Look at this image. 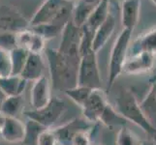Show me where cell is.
I'll use <instances>...</instances> for the list:
<instances>
[{
    "label": "cell",
    "mask_w": 156,
    "mask_h": 145,
    "mask_svg": "<svg viewBox=\"0 0 156 145\" xmlns=\"http://www.w3.org/2000/svg\"><path fill=\"white\" fill-rule=\"evenodd\" d=\"M47 58L52 86L57 91L71 89L78 85V70L57 50L48 48Z\"/></svg>",
    "instance_id": "1"
},
{
    "label": "cell",
    "mask_w": 156,
    "mask_h": 145,
    "mask_svg": "<svg viewBox=\"0 0 156 145\" xmlns=\"http://www.w3.org/2000/svg\"><path fill=\"white\" fill-rule=\"evenodd\" d=\"M115 109L123 118L142 128L149 136H156V127L147 119L136 96L130 90L123 89L119 91L115 98Z\"/></svg>",
    "instance_id": "2"
},
{
    "label": "cell",
    "mask_w": 156,
    "mask_h": 145,
    "mask_svg": "<svg viewBox=\"0 0 156 145\" xmlns=\"http://www.w3.org/2000/svg\"><path fill=\"white\" fill-rule=\"evenodd\" d=\"M131 35L132 30L123 29L112 46L110 57L109 76H108V91L112 88L116 78L122 73L123 66H124L127 58L128 47Z\"/></svg>",
    "instance_id": "3"
},
{
    "label": "cell",
    "mask_w": 156,
    "mask_h": 145,
    "mask_svg": "<svg viewBox=\"0 0 156 145\" xmlns=\"http://www.w3.org/2000/svg\"><path fill=\"white\" fill-rule=\"evenodd\" d=\"M78 85L91 89L101 88V76L97 57L93 50L80 56L78 70Z\"/></svg>",
    "instance_id": "4"
},
{
    "label": "cell",
    "mask_w": 156,
    "mask_h": 145,
    "mask_svg": "<svg viewBox=\"0 0 156 145\" xmlns=\"http://www.w3.org/2000/svg\"><path fill=\"white\" fill-rule=\"evenodd\" d=\"M62 39L57 50L75 66L79 67L80 42V27L76 26L72 20H69L62 30Z\"/></svg>",
    "instance_id": "5"
},
{
    "label": "cell",
    "mask_w": 156,
    "mask_h": 145,
    "mask_svg": "<svg viewBox=\"0 0 156 145\" xmlns=\"http://www.w3.org/2000/svg\"><path fill=\"white\" fill-rule=\"evenodd\" d=\"M65 110L66 105L64 101L60 100L58 97H51L49 104L44 107L40 109L25 110L24 114L28 119L34 120L47 129H50L57 122Z\"/></svg>",
    "instance_id": "6"
},
{
    "label": "cell",
    "mask_w": 156,
    "mask_h": 145,
    "mask_svg": "<svg viewBox=\"0 0 156 145\" xmlns=\"http://www.w3.org/2000/svg\"><path fill=\"white\" fill-rule=\"evenodd\" d=\"M93 124L87 119L76 118L63 126H60L52 130L55 135L57 142L61 145H72L73 139L80 132H89Z\"/></svg>",
    "instance_id": "7"
},
{
    "label": "cell",
    "mask_w": 156,
    "mask_h": 145,
    "mask_svg": "<svg viewBox=\"0 0 156 145\" xmlns=\"http://www.w3.org/2000/svg\"><path fill=\"white\" fill-rule=\"evenodd\" d=\"M108 104L109 103L107 102L104 91L101 88L93 89L88 99L82 107L84 119H87L92 124L99 122Z\"/></svg>",
    "instance_id": "8"
},
{
    "label": "cell",
    "mask_w": 156,
    "mask_h": 145,
    "mask_svg": "<svg viewBox=\"0 0 156 145\" xmlns=\"http://www.w3.org/2000/svg\"><path fill=\"white\" fill-rule=\"evenodd\" d=\"M27 21L17 11L10 7H0V33H18L27 27Z\"/></svg>",
    "instance_id": "9"
},
{
    "label": "cell",
    "mask_w": 156,
    "mask_h": 145,
    "mask_svg": "<svg viewBox=\"0 0 156 145\" xmlns=\"http://www.w3.org/2000/svg\"><path fill=\"white\" fill-rule=\"evenodd\" d=\"M51 99V82L46 76H43L33 83L30 92V104L32 109H40L49 104Z\"/></svg>",
    "instance_id": "10"
},
{
    "label": "cell",
    "mask_w": 156,
    "mask_h": 145,
    "mask_svg": "<svg viewBox=\"0 0 156 145\" xmlns=\"http://www.w3.org/2000/svg\"><path fill=\"white\" fill-rule=\"evenodd\" d=\"M25 125L17 117L5 116L3 124L0 127V135L6 142L20 143L24 137Z\"/></svg>",
    "instance_id": "11"
},
{
    "label": "cell",
    "mask_w": 156,
    "mask_h": 145,
    "mask_svg": "<svg viewBox=\"0 0 156 145\" xmlns=\"http://www.w3.org/2000/svg\"><path fill=\"white\" fill-rule=\"evenodd\" d=\"M153 54L148 52H139L127 56L122 72L129 74H140L147 73L153 67Z\"/></svg>",
    "instance_id": "12"
},
{
    "label": "cell",
    "mask_w": 156,
    "mask_h": 145,
    "mask_svg": "<svg viewBox=\"0 0 156 145\" xmlns=\"http://www.w3.org/2000/svg\"><path fill=\"white\" fill-rule=\"evenodd\" d=\"M63 3L64 0H46L32 18L30 21L31 27L51 23Z\"/></svg>",
    "instance_id": "13"
},
{
    "label": "cell",
    "mask_w": 156,
    "mask_h": 145,
    "mask_svg": "<svg viewBox=\"0 0 156 145\" xmlns=\"http://www.w3.org/2000/svg\"><path fill=\"white\" fill-rule=\"evenodd\" d=\"M45 62L42 57V54L37 53H30L26 59L24 67L20 76L25 79L26 81H35L41 77L44 76Z\"/></svg>",
    "instance_id": "14"
},
{
    "label": "cell",
    "mask_w": 156,
    "mask_h": 145,
    "mask_svg": "<svg viewBox=\"0 0 156 145\" xmlns=\"http://www.w3.org/2000/svg\"><path fill=\"white\" fill-rule=\"evenodd\" d=\"M115 27V19L112 14H110L108 16L107 19L99 26L98 29L94 33L92 42V50L94 52L99 51L107 44V42L109 41L111 36L114 33Z\"/></svg>",
    "instance_id": "15"
},
{
    "label": "cell",
    "mask_w": 156,
    "mask_h": 145,
    "mask_svg": "<svg viewBox=\"0 0 156 145\" xmlns=\"http://www.w3.org/2000/svg\"><path fill=\"white\" fill-rule=\"evenodd\" d=\"M140 7L141 0H125L122 2L121 22L124 29L133 31L139 19Z\"/></svg>",
    "instance_id": "16"
},
{
    "label": "cell",
    "mask_w": 156,
    "mask_h": 145,
    "mask_svg": "<svg viewBox=\"0 0 156 145\" xmlns=\"http://www.w3.org/2000/svg\"><path fill=\"white\" fill-rule=\"evenodd\" d=\"M109 10H110L109 0H101L92 10V12L89 15V17L84 25L95 33V31L98 29L99 26L104 22L107 19L108 16L110 15Z\"/></svg>",
    "instance_id": "17"
},
{
    "label": "cell",
    "mask_w": 156,
    "mask_h": 145,
    "mask_svg": "<svg viewBox=\"0 0 156 145\" xmlns=\"http://www.w3.org/2000/svg\"><path fill=\"white\" fill-rule=\"evenodd\" d=\"M26 83L27 81L20 76H9L0 78V88L6 95V97L23 95L26 87Z\"/></svg>",
    "instance_id": "18"
},
{
    "label": "cell",
    "mask_w": 156,
    "mask_h": 145,
    "mask_svg": "<svg viewBox=\"0 0 156 145\" xmlns=\"http://www.w3.org/2000/svg\"><path fill=\"white\" fill-rule=\"evenodd\" d=\"M142 51L151 53L153 55L156 54V29L144 34L134 43L133 47H131V54L128 56Z\"/></svg>",
    "instance_id": "19"
},
{
    "label": "cell",
    "mask_w": 156,
    "mask_h": 145,
    "mask_svg": "<svg viewBox=\"0 0 156 145\" xmlns=\"http://www.w3.org/2000/svg\"><path fill=\"white\" fill-rule=\"evenodd\" d=\"M141 109H143L144 113L146 114L147 119L150 123L155 126L156 125V81L152 83L151 87L147 92L146 98L141 103Z\"/></svg>",
    "instance_id": "20"
},
{
    "label": "cell",
    "mask_w": 156,
    "mask_h": 145,
    "mask_svg": "<svg viewBox=\"0 0 156 145\" xmlns=\"http://www.w3.org/2000/svg\"><path fill=\"white\" fill-rule=\"evenodd\" d=\"M24 104V100L23 95L19 96H9L6 97L2 102L0 106V112L4 116H12L16 117V115L20 113Z\"/></svg>",
    "instance_id": "21"
},
{
    "label": "cell",
    "mask_w": 156,
    "mask_h": 145,
    "mask_svg": "<svg viewBox=\"0 0 156 145\" xmlns=\"http://www.w3.org/2000/svg\"><path fill=\"white\" fill-rule=\"evenodd\" d=\"M24 125L25 132L23 143L24 145H37L40 135L47 128L32 119H27L26 123H24Z\"/></svg>",
    "instance_id": "22"
},
{
    "label": "cell",
    "mask_w": 156,
    "mask_h": 145,
    "mask_svg": "<svg viewBox=\"0 0 156 145\" xmlns=\"http://www.w3.org/2000/svg\"><path fill=\"white\" fill-rule=\"evenodd\" d=\"M99 122H102L104 125L108 127H114V126L123 127V126H126L128 121L118 113L114 106H112L110 104H108L107 106L105 107L104 112H103V114H102Z\"/></svg>",
    "instance_id": "23"
},
{
    "label": "cell",
    "mask_w": 156,
    "mask_h": 145,
    "mask_svg": "<svg viewBox=\"0 0 156 145\" xmlns=\"http://www.w3.org/2000/svg\"><path fill=\"white\" fill-rule=\"evenodd\" d=\"M94 7H95L94 5H90L83 2V0H80L78 5L76 7H74L73 10V15H72L73 23L76 26H78V27H82L87 22L89 15L92 12Z\"/></svg>",
    "instance_id": "24"
},
{
    "label": "cell",
    "mask_w": 156,
    "mask_h": 145,
    "mask_svg": "<svg viewBox=\"0 0 156 145\" xmlns=\"http://www.w3.org/2000/svg\"><path fill=\"white\" fill-rule=\"evenodd\" d=\"M29 52L21 47H15L10 51L11 62H12V76H20L24 67Z\"/></svg>",
    "instance_id": "25"
},
{
    "label": "cell",
    "mask_w": 156,
    "mask_h": 145,
    "mask_svg": "<svg viewBox=\"0 0 156 145\" xmlns=\"http://www.w3.org/2000/svg\"><path fill=\"white\" fill-rule=\"evenodd\" d=\"M93 89L88 88V87H83V86H75L71 89L66 90L65 95L67 97H69L75 104L78 105L79 106L83 107V105H84V103L87 102V100L88 99V97L90 96L91 92H92Z\"/></svg>",
    "instance_id": "26"
},
{
    "label": "cell",
    "mask_w": 156,
    "mask_h": 145,
    "mask_svg": "<svg viewBox=\"0 0 156 145\" xmlns=\"http://www.w3.org/2000/svg\"><path fill=\"white\" fill-rule=\"evenodd\" d=\"M64 27L52 24V23H48V24H41L38 26H34L32 27V31L35 33L41 35L45 40H50L52 38H55L56 36L60 35L62 33V30Z\"/></svg>",
    "instance_id": "27"
},
{
    "label": "cell",
    "mask_w": 156,
    "mask_h": 145,
    "mask_svg": "<svg viewBox=\"0 0 156 145\" xmlns=\"http://www.w3.org/2000/svg\"><path fill=\"white\" fill-rule=\"evenodd\" d=\"M141 143L128 127L120 128L116 136V145H141Z\"/></svg>",
    "instance_id": "28"
},
{
    "label": "cell",
    "mask_w": 156,
    "mask_h": 145,
    "mask_svg": "<svg viewBox=\"0 0 156 145\" xmlns=\"http://www.w3.org/2000/svg\"><path fill=\"white\" fill-rule=\"evenodd\" d=\"M12 76V62L10 51L0 48V78Z\"/></svg>",
    "instance_id": "29"
},
{
    "label": "cell",
    "mask_w": 156,
    "mask_h": 145,
    "mask_svg": "<svg viewBox=\"0 0 156 145\" xmlns=\"http://www.w3.org/2000/svg\"><path fill=\"white\" fill-rule=\"evenodd\" d=\"M46 40L43 38V37L39 34L33 32L31 37L30 43L27 47V51L30 53H37V54H41V53L44 51L45 47H46Z\"/></svg>",
    "instance_id": "30"
},
{
    "label": "cell",
    "mask_w": 156,
    "mask_h": 145,
    "mask_svg": "<svg viewBox=\"0 0 156 145\" xmlns=\"http://www.w3.org/2000/svg\"><path fill=\"white\" fill-rule=\"evenodd\" d=\"M17 47L16 33L13 32H2L0 33V48L11 51Z\"/></svg>",
    "instance_id": "31"
},
{
    "label": "cell",
    "mask_w": 156,
    "mask_h": 145,
    "mask_svg": "<svg viewBox=\"0 0 156 145\" xmlns=\"http://www.w3.org/2000/svg\"><path fill=\"white\" fill-rule=\"evenodd\" d=\"M57 139L55 135L53 133L52 130L46 129L44 132H42L38 138L37 145H56Z\"/></svg>",
    "instance_id": "32"
},
{
    "label": "cell",
    "mask_w": 156,
    "mask_h": 145,
    "mask_svg": "<svg viewBox=\"0 0 156 145\" xmlns=\"http://www.w3.org/2000/svg\"><path fill=\"white\" fill-rule=\"evenodd\" d=\"M72 145H90L89 132H80L74 137Z\"/></svg>",
    "instance_id": "33"
},
{
    "label": "cell",
    "mask_w": 156,
    "mask_h": 145,
    "mask_svg": "<svg viewBox=\"0 0 156 145\" xmlns=\"http://www.w3.org/2000/svg\"><path fill=\"white\" fill-rule=\"evenodd\" d=\"M83 2L87 3V4H90V5H94V6H96L101 0H83Z\"/></svg>",
    "instance_id": "34"
},
{
    "label": "cell",
    "mask_w": 156,
    "mask_h": 145,
    "mask_svg": "<svg viewBox=\"0 0 156 145\" xmlns=\"http://www.w3.org/2000/svg\"><path fill=\"white\" fill-rule=\"evenodd\" d=\"M141 145H156V142L154 140H151V139H149V140L142 141Z\"/></svg>",
    "instance_id": "35"
},
{
    "label": "cell",
    "mask_w": 156,
    "mask_h": 145,
    "mask_svg": "<svg viewBox=\"0 0 156 145\" xmlns=\"http://www.w3.org/2000/svg\"><path fill=\"white\" fill-rule=\"evenodd\" d=\"M5 98H6V95L3 93V91L1 90V88H0V106H1V104H2V102L5 100Z\"/></svg>",
    "instance_id": "36"
},
{
    "label": "cell",
    "mask_w": 156,
    "mask_h": 145,
    "mask_svg": "<svg viewBox=\"0 0 156 145\" xmlns=\"http://www.w3.org/2000/svg\"><path fill=\"white\" fill-rule=\"evenodd\" d=\"M151 1H152V2H153V3H154L155 5H156V0H151Z\"/></svg>",
    "instance_id": "37"
},
{
    "label": "cell",
    "mask_w": 156,
    "mask_h": 145,
    "mask_svg": "<svg viewBox=\"0 0 156 145\" xmlns=\"http://www.w3.org/2000/svg\"><path fill=\"white\" fill-rule=\"evenodd\" d=\"M118 1H120V2H123V1H125V0H118Z\"/></svg>",
    "instance_id": "38"
},
{
    "label": "cell",
    "mask_w": 156,
    "mask_h": 145,
    "mask_svg": "<svg viewBox=\"0 0 156 145\" xmlns=\"http://www.w3.org/2000/svg\"><path fill=\"white\" fill-rule=\"evenodd\" d=\"M66 1H71L72 2V0H66Z\"/></svg>",
    "instance_id": "39"
}]
</instances>
